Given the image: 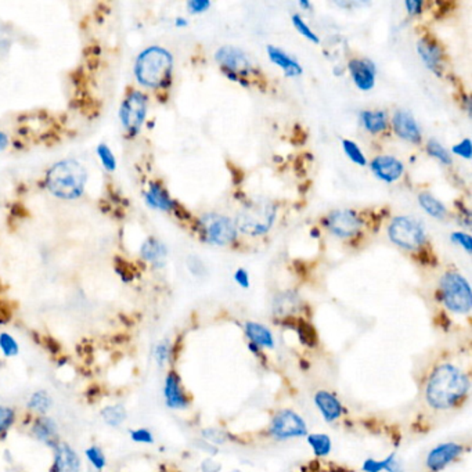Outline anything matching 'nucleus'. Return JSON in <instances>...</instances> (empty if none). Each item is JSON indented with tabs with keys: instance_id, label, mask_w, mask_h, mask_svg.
<instances>
[{
	"instance_id": "nucleus-46",
	"label": "nucleus",
	"mask_w": 472,
	"mask_h": 472,
	"mask_svg": "<svg viewBox=\"0 0 472 472\" xmlns=\"http://www.w3.org/2000/svg\"><path fill=\"white\" fill-rule=\"evenodd\" d=\"M201 469H202V472H219L220 465L216 464L213 460L208 458L201 464Z\"/></svg>"
},
{
	"instance_id": "nucleus-20",
	"label": "nucleus",
	"mask_w": 472,
	"mask_h": 472,
	"mask_svg": "<svg viewBox=\"0 0 472 472\" xmlns=\"http://www.w3.org/2000/svg\"><path fill=\"white\" fill-rule=\"evenodd\" d=\"M144 201L146 204L162 212H173L177 206V202L169 195L168 190L158 181H151L144 191Z\"/></svg>"
},
{
	"instance_id": "nucleus-41",
	"label": "nucleus",
	"mask_w": 472,
	"mask_h": 472,
	"mask_svg": "<svg viewBox=\"0 0 472 472\" xmlns=\"http://www.w3.org/2000/svg\"><path fill=\"white\" fill-rule=\"evenodd\" d=\"M450 240H451L455 246L461 247L466 254H471V253H472V239H471V235H469V234H466V233H464V231H454V233H451V235H450Z\"/></svg>"
},
{
	"instance_id": "nucleus-35",
	"label": "nucleus",
	"mask_w": 472,
	"mask_h": 472,
	"mask_svg": "<svg viewBox=\"0 0 472 472\" xmlns=\"http://www.w3.org/2000/svg\"><path fill=\"white\" fill-rule=\"evenodd\" d=\"M426 153L443 165H451L453 162L450 153L435 139H429L426 141Z\"/></svg>"
},
{
	"instance_id": "nucleus-8",
	"label": "nucleus",
	"mask_w": 472,
	"mask_h": 472,
	"mask_svg": "<svg viewBox=\"0 0 472 472\" xmlns=\"http://www.w3.org/2000/svg\"><path fill=\"white\" fill-rule=\"evenodd\" d=\"M148 108V97L140 90H129L119 107V121L129 137H135L141 130Z\"/></svg>"
},
{
	"instance_id": "nucleus-13",
	"label": "nucleus",
	"mask_w": 472,
	"mask_h": 472,
	"mask_svg": "<svg viewBox=\"0 0 472 472\" xmlns=\"http://www.w3.org/2000/svg\"><path fill=\"white\" fill-rule=\"evenodd\" d=\"M417 52L424 66L436 77L443 75L444 53L442 46L429 35L422 37L417 43Z\"/></svg>"
},
{
	"instance_id": "nucleus-22",
	"label": "nucleus",
	"mask_w": 472,
	"mask_h": 472,
	"mask_svg": "<svg viewBox=\"0 0 472 472\" xmlns=\"http://www.w3.org/2000/svg\"><path fill=\"white\" fill-rule=\"evenodd\" d=\"M141 258L155 268H164L168 258L166 246L155 237H148L140 247Z\"/></svg>"
},
{
	"instance_id": "nucleus-43",
	"label": "nucleus",
	"mask_w": 472,
	"mask_h": 472,
	"mask_svg": "<svg viewBox=\"0 0 472 472\" xmlns=\"http://www.w3.org/2000/svg\"><path fill=\"white\" fill-rule=\"evenodd\" d=\"M210 5L209 0H190L187 2V9L191 14H202L209 10Z\"/></svg>"
},
{
	"instance_id": "nucleus-14",
	"label": "nucleus",
	"mask_w": 472,
	"mask_h": 472,
	"mask_svg": "<svg viewBox=\"0 0 472 472\" xmlns=\"http://www.w3.org/2000/svg\"><path fill=\"white\" fill-rule=\"evenodd\" d=\"M31 436L39 443L53 449L60 440V429L57 421L48 415H34L32 424L30 426Z\"/></svg>"
},
{
	"instance_id": "nucleus-11",
	"label": "nucleus",
	"mask_w": 472,
	"mask_h": 472,
	"mask_svg": "<svg viewBox=\"0 0 472 472\" xmlns=\"http://www.w3.org/2000/svg\"><path fill=\"white\" fill-rule=\"evenodd\" d=\"M271 433L276 439H291L308 433L306 422L293 410H282L275 415L271 425Z\"/></svg>"
},
{
	"instance_id": "nucleus-27",
	"label": "nucleus",
	"mask_w": 472,
	"mask_h": 472,
	"mask_svg": "<svg viewBox=\"0 0 472 472\" xmlns=\"http://www.w3.org/2000/svg\"><path fill=\"white\" fill-rule=\"evenodd\" d=\"M100 418L110 428H119L128 420V410L122 403L107 404L100 410Z\"/></svg>"
},
{
	"instance_id": "nucleus-24",
	"label": "nucleus",
	"mask_w": 472,
	"mask_h": 472,
	"mask_svg": "<svg viewBox=\"0 0 472 472\" xmlns=\"http://www.w3.org/2000/svg\"><path fill=\"white\" fill-rule=\"evenodd\" d=\"M360 122H362L363 128L371 135H380V133L386 132L388 125H389L388 114L382 110L362 111L360 112Z\"/></svg>"
},
{
	"instance_id": "nucleus-3",
	"label": "nucleus",
	"mask_w": 472,
	"mask_h": 472,
	"mask_svg": "<svg viewBox=\"0 0 472 472\" xmlns=\"http://www.w3.org/2000/svg\"><path fill=\"white\" fill-rule=\"evenodd\" d=\"M173 57L161 46L144 49L136 59L135 77L137 82L150 89H162L170 83Z\"/></svg>"
},
{
	"instance_id": "nucleus-29",
	"label": "nucleus",
	"mask_w": 472,
	"mask_h": 472,
	"mask_svg": "<svg viewBox=\"0 0 472 472\" xmlns=\"http://www.w3.org/2000/svg\"><path fill=\"white\" fill-rule=\"evenodd\" d=\"M83 454L88 464L86 472H104L107 466V455L101 446L90 444L85 449Z\"/></svg>"
},
{
	"instance_id": "nucleus-33",
	"label": "nucleus",
	"mask_w": 472,
	"mask_h": 472,
	"mask_svg": "<svg viewBox=\"0 0 472 472\" xmlns=\"http://www.w3.org/2000/svg\"><path fill=\"white\" fill-rule=\"evenodd\" d=\"M308 443L312 446L317 457H324L331 451V439L328 435H324V433L308 435Z\"/></svg>"
},
{
	"instance_id": "nucleus-42",
	"label": "nucleus",
	"mask_w": 472,
	"mask_h": 472,
	"mask_svg": "<svg viewBox=\"0 0 472 472\" xmlns=\"http://www.w3.org/2000/svg\"><path fill=\"white\" fill-rule=\"evenodd\" d=\"M451 153L454 155H458L461 158H465V159H471V154H472V150H471V140L469 139H464L461 140L460 143L454 144L451 147Z\"/></svg>"
},
{
	"instance_id": "nucleus-1",
	"label": "nucleus",
	"mask_w": 472,
	"mask_h": 472,
	"mask_svg": "<svg viewBox=\"0 0 472 472\" xmlns=\"http://www.w3.org/2000/svg\"><path fill=\"white\" fill-rule=\"evenodd\" d=\"M469 380L453 364L437 366L426 384L425 397L431 407L447 410L457 406L468 393Z\"/></svg>"
},
{
	"instance_id": "nucleus-32",
	"label": "nucleus",
	"mask_w": 472,
	"mask_h": 472,
	"mask_svg": "<svg viewBox=\"0 0 472 472\" xmlns=\"http://www.w3.org/2000/svg\"><path fill=\"white\" fill-rule=\"evenodd\" d=\"M0 352L6 359H13L20 355V344L10 333H0Z\"/></svg>"
},
{
	"instance_id": "nucleus-30",
	"label": "nucleus",
	"mask_w": 472,
	"mask_h": 472,
	"mask_svg": "<svg viewBox=\"0 0 472 472\" xmlns=\"http://www.w3.org/2000/svg\"><path fill=\"white\" fill-rule=\"evenodd\" d=\"M363 471L364 472H381V471L403 472V466H402V462L399 460H396V455L391 454L385 460H381V461L367 458L363 462Z\"/></svg>"
},
{
	"instance_id": "nucleus-26",
	"label": "nucleus",
	"mask_w": 472,
	"mask_h": 472,
	"mask_svg": "<svg viewBox=\"0 0 472 472\" xmlns=\"http://www.w3.org/2000/svg\"><path fill=\"white\" fill-rule=\"evenodd\" d=\"M246 334L248 337V340L251 341V344H254L258 348H269L272 349L275 346V340H273V334L271 333V330L259 323H254V322H248L246 323Z\"/></svg>"
},
{
	"instance_id": "nucleus-21",
	"label": "nucleus",
	"mask_w": 472,
	"mask_h": 472,
	"mask_svg": "<svg viewBox=\"0 0 472 472\" xmlns=\"http://www.w3.org/2000/svg\"><path fill=\"white\" fill-rule=\"evenodd\" d=\"M266 50H268L269 60L273 64H276L284 72L286 77L295 78V77L302 75V72H304L302 66L295 59H293L288 53H286L283 49L271 45V46H268Z\"/></svg>"
},
{
	"instance_id": "nucleus-45",
	"label": "nucleus",
	"mask_w": 472,
	"mask_h": 472,
	"mask_svg": "<svg viewBox=\"0 0 472 472\" xmlns=\"http://www.w3.org/2000/svg\"><path fill=\"white\" fill-rule=\"evenodd\" d=\"M234 282L237 283L240 287L243 288H248L250 287V276L247 273L246 269H237L234 273Z\"/></svg>"
},
{
	"instance_id": "nucleus-49",
	"label": "nucleus",
	"mask_w": 472,
	"mask_h": 472,
	"mask_svg": "<svg viewBox=\"0 0 472 472\" xmlns=\"http://www.w3.org/2000/svg\"><path fill=\"white\" fill-rule=\"evenodd\" d=\"M298 5H299V8H302L305 10H311L312 9V3L311 2H299Z\"/></svg>"
},
{
	"instance_id": "nucleus-7",
	"label": "nucleus",
	"mask_w": 472,
	"mask_h": 472,
	"mask_svg": "<svg viewBox=\"0 0 472 472\" xmlns=\"http://www.w3.org/2000/svg\"><path fill=\"white\" fill-rule=\"evenodd\" d=\"M389 240L402 250L417 251L426 243L425 227L411 216H396L388 226Z\"/></svg>"
},
{
	"instance_id": "nucleus-12",
	"label": "nucleus",
	"mask_w": 472,
	"mask_h": 472,
	"mask_svg": "<svg viewBox=\"0 0 472 472\" xmlns=\"http://www.w3.org/2000/svg\"><path fill=\"white\" fill-rule=\"evenodd\" d=\"M53 461L49 472H81L82 458L66 440H60L53 449Z\"/></svg>"
},
{
	"instance_id": "nucleus-16",
	"label": "nucleus",
	"mask_w": 472,
	"mask_h": 472,
	"mask_svg": "<svg viewBox=\"0 0 472 472\" xmlns=\"http://www.w3.org/2000/svg\"><path fill=\"white\" fill-rule=\"evenodd\" d=\"M392 129L397 137H400L404 141L420 144L422 140V133L420 129V125L417 124L415 118L406 110H397L395 111L392 117Z\"/></svg>"
},
{
	"instance_id": "nucleus-18",
	"label": "nucleus",
	"mask_w": 472,
	"mask_h": 472,
	"mask_svg": "<svg viewBox=\"0 0 472 472\" xmlns=\"http://www.w3.org/2000/svg\"><path fill=\"white\" fill-rule=\"evenodd\" d=\"M371 172L385 183H393L404 173V165L393 155H378L370 164Z\"/></svg>"
},
{
	"instance_id": "nucleus-10",
	"label": "nucleus",
	"mask_w": 472,
	"mask_h": 472,
	"mask_svg": "<svg viewBox=\"0 0 472 472\" xmlns=\"http://www.w3.org/2000/svg\"><path fill=\"white\" fill-rule=\"evenodd\" d=\"M215 60L220 66L222 71L235 74L240 78L250 79L258 71L250 57L239 48L234 46H222L215 53Z\"/></svg>"
},
{
	"instance_id": "nucleus-37",
	"label": "nucleus",
	"mask_w": 472,
	"mask_h": 472,
	"mask_svg": "<svg viewBox=\"0 0 472 472\" xmlns=\"http://www.w3.org/2000/svg\"><path fill=\"white\" fill-rule=\"evenodd\" d=\"M342 148L346 154V157L356 165L359 166H366L367 165V159L363 154V151L360 150V147L357 146V143H355L353 140L349 139H344L342 140Z\"/></svg>"
},
{
	"instance_id": "nucleus-47",
	"label": "nucleus",
	"mask_w": 472,
	"mask_h": 472,
	"mask_svg": "<svg viewBox=\"0 0 472 472\" xmlns=\"http://www.w3.org/2000/svg\"><path fill=\"white\" fill-rule=\"evenodd\" d=\"M9 146V136L0 130V151H3Z\"/></svg>"
},
{
	"instance_id": "nucleus-36",
	"label": "nucleus",
	"mask_w": 472,
	"mask_h": 472,
	"mask_svg": "<svg viewBox=\"0 0 472 472\" xmlns=\"http://www.w3.org/2000/svg\"><path fill=\"white\" fill-rule=\"evenodd\" d=\"M96 153H97L99 161L103 165V168L107 172H115V169L118 166V162H117V158L114 155V151L108 147V144L100 143L97 146V148H96Z\"/></svg>"
},
{
	"instance_id": "nucleus-48",
	"label": "nucleus",
	"mask_w": 472,
	"mask_h": 472,
	"mask_svg": "<svg viewBox=\"0 0 472 472\" xmlns=\"http://www.w3.org/2000/svg\"><path fill=\"white\" fill-rule=\"evenodd\" d=\"M187 26H188V23H187V20L184 17H177L175 20V27H177V28H184Z\"/></svg>"
},
{
	"instance_id": "nucleus-5",
	"label": "nucleus",
	"mask_w": 472,
	"mask_h": 472,
	"mask_svg": "<svg viewBox=\"0 0 472 472\" xmlns=\"http://www.w3.org/2000/svg\"><path fill=\"white\" fill-rule=\"evenodd\" d=\"M197 231L202 242L219 247L233 244L237 240L239 235L234 222L230 217L216 212L204 213L197 220Z\"/></svg>"
},
{
	"instance_id": "nucleus-39",
	"label": "nucleus",
	"mask_w": 472,
	"mask_h": 472,
	"mask_svg": "<svg viewBox=\"0 0 472 472\" xmlns=\"http://www.w3.org/2000/svg\"><path fill=\"white\" fill-rule=\"evenodd\" d=\"M172 356V346L169 341H159L154 348V360L158 367H164L168 364Z\"/></svg>"
},
{
	"instance_id": "nucleus-2",
	"label": "nucleus",
	"mask_w": 472,
	"mask_h": 472,
	"mask_svg": "<svg viewBox=\"0 0 472 472\" xmlns=\"http://www.w3.org/2000/svg\"><path fill=\"white\" fill-rule=\"evenodd\" d=\"M88 183L86 168L74 158L56 162L46 173L45 184L49 193L60 199H77L82 197Z\"/></svg>"
},
{
	"instance_id": "nucleus-15",
	"label": "nucleus",
	"mask_w": 472,
	"mask_h": 472,
	"mask_svg": "<svg viewBox=\"0 0 472 472\" xmlns=\"http://www.w3.org/2000/svg\"><path fill=\"white\" fill-rule=\"evenodd\" d=\"M348 71L353 83L362 92H370L375 86L377 67L367 59H352L348 63Z\"/></svg>"
},
{
	"instance_id": "nucleus-4",
	"label": "nucleus",
	"mask_w": 472,
	"mask_h": 472,
	"mask_svg": "<svg viewBox=\"0 0 472 472\" xmlns=\"http://www.w3.org/2000/svg\"><path fill=\"white\" fill-rule=\"evenodd\" d=\"M277 215V208L268 199H251L235 217V227L250 237H261L273 227Z\"/></svg>"
},
{
	"instance_id": "nucleus-17",
	"label": "nucleus",
	"mask_w": 472,
	"mask_h": 472,
	"mask_svg": "<svg viewBox=\"0 0 472 472\" xmlns=\"http://www.w3.org/2000/svg\"><path fill=\"white\" fill-rule=\"evenodd\" d=\"M164 400L165 404L169 409L173 410H184L188 407L190 404V399L186 393V391L183 389L181 385V380L179 377V374L175 370L168 371L165 381H164Z\"/></svg>"
},
{
	"instance_id": "nucleus-34",
	"label": "nucleus",
	"mask_w": 472,
	"mask_h": 472,
	"mask_svg": "<svg viewBox=\"0 0 472 472\" xmlns=\"http://www.w3.org/2000/svg\"><path fill=\"white\" fill-rule=\"evenodd\" d=\"M293 328L297 330V333L299 335V340H301V342L304 345L311 346V348L316 346V344H317V334H316V331L313 330V327L311 324H308L304 320H298L294 324Z\"/></svg>"
},
{
	"instance_id": "nucleus-38",
	"label": "nucleus",
	"mask_w": 472,
	"mask_h": 472,
	"mask_svg": "<svg viewBox=\"0 0 472 472\" xmlns=\"http://www.w3.org/2000/svg\"><path fill=\"white\" fill-rule=\"evenodd\" d=\"M291 21H293V26L295 27V30H297L304 38H306L308 41H311V42H313V43H320V39H319L317 34L313 32V30L305 23V20H304L299 14H294V16L291 17Z\"/></svg>"
},
{
	"instance_id": "nucleus-28",
	"label": "nucleus",
	"mask_w": 472,
	"mask_h": 472,
	"mask_svg": "<svg viewBox=\"0 0 472 472\" xmlns=\"http://www.w3.org/2000/svg\"><path fill=\"white\" fill-rule=\"evenodd\" d=\"M418 204L420 206L432 217L437 220H443L447 216V208L431 193H420L418 194Z\"/></svg>"
},
{
	"instance_id": "nucleus-6",
	"label": "nucleus",
	"mask_w": 472,
	"mask_h": 472,
	"mask_svg": "<svg viewBox=\"0 0 472 472\" xmlns=\"http://www.w3.org/2000/svg\"><path fill=\"white\" fill-rule=\"evenodd\" d=\"M439 295L444 306L453 313L465 315L472 308L471 287L468 282L455 272H447L442 276Z\"/></svg>"
},
{
	"instance_id": "nucleus-31",
	"label": "nucleus",
	"mask_w": 472,
	"mask_h": 472,
	"mask_svg": "<svg viewBox=\"0 0 472 472\" xmlns=\"http://www.w3.org/2000/svg\"><path fill=\"white\" fill-rule=\"evenodd\" d=\"M17 421V411L8 404H0V440L14 426Z\"/></svg>"
},
{
	"instance_id": "nucleus-25",
	"label": "nucleus",
	"mask_w": 472,
	"mask_h": 472,
	"mask_svg": "<svg viewBox=\"0 0 472 472\" xmlns=\"http://www.w3.org/2000/svg\"><path fill=\"white\" fill-rule=\"evenodd\" d=\"M53 396L46 389H37L27 399V410L32 415H48L53 409Z\"/></svg>"
},
{
	"instance_id": "nucleus-40",
	"label": "nucleus",
	"mask_w": 472,
	"mask_h": 472,
	"mask_svg": "<svg viewBox=\"0 0 472 472\" xmlns=\"http://www.w3.org/2000/svg\"><path fill=\"white\" fill-rule=\"evenodd\" d=\"M129 437L132 442L139 444H153L155 442L154 435L147 428H136L129 431Z\"/></svg>"
},
{
	"instance_id": "nucleus-44",
	"label": "nucleus",
	"mask_w": 472,
	"mask_h": 472,
	"mask_svg": "<svg viewBox=\"0 0 472 472\" xmlns=\"http://www.w3.org/2000/svg\"><path fill=\"white\" fill-rule=\"evenodd\" d=\"M404 8L410 16H418L422 13L424 2H421V0H406Z\"/></svg>"
},
{
	"instance_id": "nucleus-19",
	"label": "nucleus",
	"mask_w": 472,
	"mask_h": 472,
	"mask_svg": "<svg viewBox=\"0 0 472 472\" xmlns=\"http://www.w3.org/2000/svg\"><path fill=\"white\" fill-rule=\"evenodd\" d=\"M462 449L464 447L458 443H442L429 451L426 457V466L433 472L442 471L447 464L454 461L462 453Z\"/></svg>"
},
{
	"instance_id": "nucleus-23",
	"label": "nucleus",
	"mask_w": 472,
	"mask_h": 472,
	"mask_svg": "<svg viewBox=\"0 0 472 472\" xmlns=\"http://www.w3.org/2000/svg\"><path fill=\"white\" fill-rule=\"evenodd\" d=\"M315 403L327 422H333L341 417V413H342L341 402L333 393L327 391H319L315 395Z\"/></svg>"
},
{
	"instance_id": "nucleus-9",
	"label": "nucleus",
	"mask_w": 472,
	"mask_h": 472,
	"mask_svg": "<svg viewBox=\"0 0 472 472\" xmlns=\"http://www.w3.org/2000/svg\"><path fill=\"white\" fill-rule=\"evenodd\" d=\"M324 227L337 239H352L363 227L362 216L353 209H335L323 219Z\"/></svg>"
}]
</instances>
